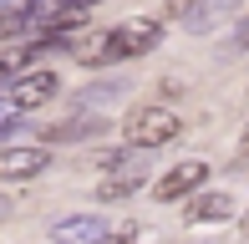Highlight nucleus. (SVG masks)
I'll use <instances>...</instances> for the list:
<instances>
[{
    "mask_svg": "<svg viewBox=\"0 0 249 244\" xmlns=\"http://www.w3.org/2000/svg\"><path fill=\"white\" fill-rule=\"evenodd\" d=\"M31 56H36V41H16V46H0V82H16V76L31 71Z\"/></svg>",
    "mask_w": 249,
    "mask_h": 244,
    "instance_id": "12",
    "label": "nucleus"
},
{
    "mask_svg": "<svg viewBox=\"0 0 249 244\" xmlns=\"http://www.w3.org/2000/svg\"><path fill=\"white\" fill-rule=\"evenodd\" d=\"M112 36V56H148V51L163 41V20L158 16H132V20H122V26H112L107 31Z\"/></svg>",
    "mask_w": 249,
    "mask_h": 244,
    "instance_id": "2",
    "label": "nucleus"
},
{
    "mask_svg": "<svg viewBox=\"0 0 249 244\" xmlns=\"http://www.w3.org/2000/svg\"><path fill=\"white\" fill-rule=\"evenodd\" d=\"M71 56L82 61V66H107V61H117V56H112V36H107V31H87V36L71 46Z\"/></svg>",
    "mask_w": 249,
    "mask_h": 244,
    "instance_id": "11",
    "label": "nucleus"
},
{
    "mask_svg": "<svg viewBox=\"0 0 249 244\" xmlns=\"http://www.w3.org/2000/svg\"><path fill=\"white\" fill-rule=\"evenodd\" d=\"M10 209H16V204H10V198L0 193V219H10Z\"/></svg>",
    "mask_w": 249,
    "mask_h": 244,
    "instance_id": "18",
    "label": "nucleus"
},
{
    "mask_svg": "<svg viewBox=\"0 0 249 244\" xmlns=\"http://www.w3.org/2000/svg\"><path fill=\"white\" fill-rule=\"evenodd\" d=\"M102 239H107V224L97 214H71L51 224V244H102Z\"/></svg>",
    "mask_w": 249,
    "mask_h": 244,
    "instance_id": "8",
    "label": "nucleus"
},
{
    "mask_svg": "<svg viewBox=\"0 0 249 244\" xmlns=\"http://www.w3.org/2000/svg\"><path fill=\"white\" fill-rule=\"evenodd\" d=\"M178 132H183V122H178V112H168V107H138V112L122 122V138H127L132 153L163 148V142H173Z\"/></svg>",
    "mask_w": 249,
    "mask_h": 244,
    "instance_id": "1",
    "label": "nucleus"
},
{
    "mask_svg": "<svg viewBox=\"0 0 249 244\" xmlns=\"http://www.w3.org/2000/svg\"><path fill=\"white\" fill-rule=\"evenodd\" d=\"M97 0H61V10H92Z\"/></svg>",
    "mask_w": 249,
    "mask_h": 244,
    "instance_id": "15",
    "label": "nucleus"
},
{
    "mask_svg": "<svg viewBox=\"0 0 249 244\" xmlns=\"http://www.w3.org/2000/svg\"><path fill=\"white\" fill-rule=\"evenodd\" d=\"M56 92H61V76H56L51 66H41V71H26V76H16V82L5 87V107L10 112H36Z\"/></svg>",
    "mask_w": 249,
    "mask_h": 244,
    "instance_id": "3",
    "label": "nucleus"
},
{
    "mask_svg": "<svg viewBox=\"0 0 249 244\" xmlns=\"http://www.w3.org/2000/svg\"><path fill=\"white\" fill-rule=\"evenodd\" d=\"M239 158H249V127L239 132Z\"/></svg>",
    "mask_w": 249,
    "mask_h": 244,
    "instance_id": "17",
    "label": "nucleus"
},
{
    "mask_svg": "<svg viewBox=\"0 0 249 244\" xmlns=\"http://www.w3.org/2000/svg\"><path fill=\"white\" fill-rule=\"evenodd\" d=\"M173 16H183V26L203 36V31H219L234 16V0H173Z\"/></svg>",
    "mask_w": 249,
    "mask_h": 244,
    "instance_id": "5",
    "label": "nucleus"
},
{
    "mask_svg": "<svg viewBox=\"0 0 249 244\" xmlns=\"http://www.w3.org/2000/svg\"><path fill=\"white\" fill-rule=\"evenodd\" d=\"M51 168L46 148H0V183H31Z\"/></svg>",
    "mask_w": 249,
    "mask_h": 244,
    "instance_id": "4",
    "label": "nucleus"
},
{
    "mask_svg": "<svg viewBox=\"0 0 249 244\" xmlns=\"http://www.w3.org/2000/svg\"><path fill=\"white\" fill-rule=\"evenodd\" d=\"M244 234H249V209H244Z\"/></svg>",
    "mask_w": 249,
    "mask_h": 244,
    "instance_id": "19",
    "label": "nucleus"
},
{
    "mask_svg": "<svg viewBox=\"0 0 249 244\" xmlns=\"http://www.w3.org/2000/svg\"><path fill=\"white\" fill-rule=\"evenodd\" d=\"M10 122H16V112H10V107H5V97H0V127H10Z\"/></svg>",
    "mask_w": 249,
    "mask_h": 244,
    "instance_id": "16",
    "label": "nucleus"
},
{
    "mask_svg": "<svg viewBox=\"0 0 249 244\" xmlns=\"http://www.w3.org/2000/svg\"><path fill=\"white\" fill-rule=\"evenodd\" d=\"M142 183H148V163L127 158V163H117V168H112L107 178H102V188H97V198H102V204H117V198L138 193Z\"/></svg>",
    "mask_w": 249,
    "mask_h": 244,
    "instance_id": "7",
    "label": "nucleus"
},
{
    "mask_svg": "<svg viewBox=\"0 0 249 244\" xmlns=\"http://www.w3.org/2000/svg\"><path fill=\"white\" fill-rule=\"evenodd\" d=\"M234 46H244V51H249V16L239 20V31H234Z\"/></svg>",
    "mask_w": 249,
    "mask_h": 244,
    "instance_id": "14",
    "label": "nucleus"
},
{
    "mask_svg": "<svg viewBox=\"0 0 249 244\" xmlns=\"http://www.w3.org/2000/svg\"><path fill=\"white\" fill-rule=\"evenodd\" d=\"M107 132V117H66V122H51L41 138L46 142H87V138H102Z\"/></svg>",
    "mask_w": 249,
    "mask_h": 244,
    "instance_id": "9",
    "label": "nucleus"
},
{
    "mask_svg": "<svg viewBox=\"0 0 249 244\" xmlns=\"http://www.w3.org/2000/svg\"><path fill=\"white\" fill-rule=\"evenodd\" d=\"M183 219L188 224H224V219H234V198L229 193H198L183 209Z\"/></svg>",
    "mask_w": 249,
    "mask_h": 244,
    "instance_id": "10",
    "label": "nucleus"
},
{
    "mask_svg": "<svg viewBox=\"0 0 249 244\" xmlns=\"http://www.w3.org/2000/svg\"><path fill=\"white\" fill-rule=\"evenodd\" d=\"M102 244H138V229H122V234H107Z\"/></svg>",
    "mask_w": 249,
    "mask_h": 244,
    "instance_id": "13",
    "label": "nucleus"
},
{
    "mask_svg": "<svg viewBox=\"0 0 249 244\" xmlns=\"http://www.w3.org/2000/svg\"><path fill=\"white\" fill-rule=\"evenodd\" d=\"M209 178V163H198V158H188V163H178V168H168L163 178H158V204H178V198H188L194 188Z\"/></svg>",
    "mask_w": 249,
    "mask_h": 244,
    "instance_id": "6",
    "label": "nucleus"
}]
</instances>
